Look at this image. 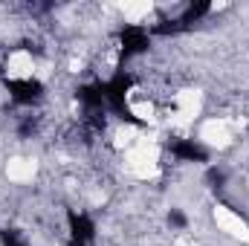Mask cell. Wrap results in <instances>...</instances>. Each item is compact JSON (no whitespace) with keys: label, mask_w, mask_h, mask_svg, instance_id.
I'll list each match as a JSON object with an SVG mask.
<instances>
[{"label":"cell","mask_w":249,"mask_h":246,"mask_svg":"<svg viewBox=\"0 0 249 246\" xmlns=\"http://www.w3.org/2000/svg\"><path fill=\"white\" fill-rule=\"evenodd\" d=\"M212 12V3H206V0H197V3H188L186 9H183V15L177 18V23H180V29H188V26H194V23H200L206 15Z\"/></svg>","instance_id":"8992f818"},{"label":"cell","mask_w":249,"mask_h":246,"mask_svg":"<svg viewBox=\"0 0 249 246\" xmlns=\"http://www.w3.org/2000/svg\"><path fill=\"white\" fill-rule=\"evenodd\" d=\"M67 246H84V244H75V241H70V244H67Z\"/></svg>","instance_id":"9c48e42d"},{"label":"cell","mask_w":249,"mask_h":246,"mask_svg":"<svg viewBox=\"0 0 249 246\" xmlns=\"http://www.w3.org/2000/svg\"><path fill=\"white\" fill-rule=\"evenodd\" d=\"M151 50V32L139 23H124L119 29V55L124 61L127 58H136V55H145Z\"/></svg>","instance_id":"7a4b0ae2"},{"label":"cell","mask_w":249,"mask_h":246,"mask_svg":"<svg viewBox=\"0 0 249 246\" xmlns=\"http://www.w3.org/2000/svg\"><path fill=\"white\" fill-rule=\"evenodd\" d=\"M105 84V102H107V107L122 119V122H130V124H139V119L127 110V93H130V87H133V75L130 72H124V70H116L107 81H102Z\"/></svg>","instance_id":"6da1fadb"},{"label":"cell","mask_w":249,"mask_h":246,"mask_svg":"<svg viewBox=\"0 0 249 246\" xmlns=\"http://www.w3.org/2000/svg\"><path fill=\"white\" fill-rule=\"evenodd\" d=\"M168 154H171L177 162H191V165L209 162V148H206L200 139H191V136H180V139L168 142Z\"/></svg>","instance_id":"277c9868"},{"label":"cell","mask_w":249,"mask_h":246,"mask_svg":"<svg viewBox=\"0 0 249 246\" xmlns=\"http://www.w3.org/2000/svg\"><path fill=\"white\" fill-rule=\"evenodd\" d=\"M67 232H70V241L75 244H93L96 241V223L87 211H78V209H67Z\"/></svg>","instance_id":"5b68a950"},{"label":"cell","mask_w":249,"mask_h":246,"mask_svg":"<svg viewBox=\"0 0 249 246\" xmlns=\"http://www.w3.org/2000/svg\"><path fill=\"white\" fill-rule=\"evenodd\" d=\"M6 90H9V99L15 105H20V107L38 105L44 99V93H47L44 81L41 78H32V75H26V78H9L6 81Z\"/></svg>","instance_id":"3957f363"},{"label":"cell","mask_w":249,"mask_h":246,"mask_svg":"<svg viewBox=\"0 0 249 246\" xmlns=\"http://www.w3.org/2000/svg\"><path fill=\"white\" fill-rule=\"evenodd\" d=\"M0 246H29V241L23 238V232L18 229H0Z\"/></svg>","instance_id":"52a82bcc"},{"label":"cell","mask_w":249,"mask_h":246,"mask_svg":"<svg viewBox=\"0 0 249 246\" xmlns=\"http://www.w3.org/2000/svg\"><path fill=\"white\" fill-rule=\"evenodd\" d=\"M168 223H171L174 229H186V226H188V217L180 211V209H171V211H168Z\"/></svg>","instance_id":"ba28073f"}]
</instances>
